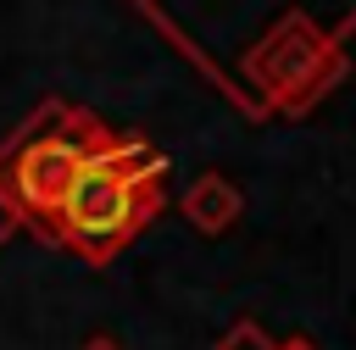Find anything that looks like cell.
<instances>
[{
	"instance_id": "3957f363",
	"label": "cell",
	"mask_w": 356,
	"mask_h": 350,
	"mask_svg": "<svg viewBox=\"0 0 356 350\" xmlns=\"http://www.w3.org/2000/svg\"><path fill=\"white\" fill-rule=\"evenodd\" d=\"M89 150H95V144L67 139V133H22V139L0 156V183H11V189H17V206H28V211L50 217V211H56V200L67 194V183H72L78 161H83Z\"/></svg>"
},
{
	"instance_id": "277c9868",
	"label": "cell",
	"mask_w": 356,
	"mask_h": 350,
	"mask_svg": "<svg viewBox=\"0 0 356 350\" xmlns=\"http://www.w3.org/2000/svg\"><path fill=\"white\" fill-rule=\"evenodd\" d=\"M239 211H245V200H239V189H234L222 172H200V178L189 183V194H184V217H189L200 233H222V228H234Z\"/></svg>"
},
{
	"instance_id": "8992f818",
	"label": "cell",
	"mask_w": 356,
	"mask_h": 350,
	"mask_svg": "<svg viewBox=\"0 0 356 350\" xmlns=\"http://www.w3.org/2000/svg\"><path fill=\"white\" fill-rule=\"evenodd\" d=\"M78 350H122V344H117V339H106V333H100V339H89V344H78Z\"/></svg>"
},
{
	"instance_id": "5b68a950",
	"label": "cell",
	"mask_w": 356,
	"mask_h": 350,
	"mask_svg": "<svg viewBox=\"0 0 356 350\" xmlns=\"http://www.w3.org/2000/svg\"><path fill=\"white\" fill-rule=\"evenodd\" d=\"M17 222H22V206H17V200L6 194V183H0V244L17 233Z\"/></svg>"
},
{
	"instance_id": "7a4b0ae2",
	"label": "cell",
	"mask_w": 356,
	"mask_h": 350,
	"mask_svg": "<svg viewBox=\"0 0 356 350\" xmlns=\"http://www.w3.org/2000/svg\"><path fill=\"white\" fill-rule=\"evenodd\" d=\"M245 72H250V83L267 94V106L300 111L306 100H317V94L339 78V50H334V39H323V33L312 28V17L289 11L261 44H250Z\"/></svg>"
},
{
	"instance_id": "6da1fadb",
	"label": "cell",
	"mask_w": 356,
	"mask_h": 350,
	"mask_svg": "<svg viewBox=\"0 0 356 350\" xmlns=\"http://www.w3.org/2000/svg\"><path fill=\"white\" fill-rule=\"evenodd\" d=\"M161 172L167 161L139 144V139H106L100 150H89L67 183V194L56 200L50 222L56 239L72 244L78 256H89L95 267L111 261L161 206Z\"/></svg>"
},
{
	"instance_id": "52a82bcc",
	"label": "cell",
	"mask_w": 356,
	"mask_h": 350,
	"mask_svg": "<svg viewBox=\"0 0 356 350\" xmlns=\"http://www.w3.org/2000/svg\"><path fill=\"white\" fill-rule=\"evenodd\" d=\"M278 350H312V344H300V339H289V344H278Z\"/></svg>"
}]
</instances>
